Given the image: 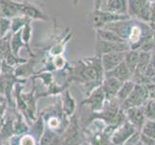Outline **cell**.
<instances>
[{
    "label": "cell",
    "mask_w": 155,
    "mask_h": 145,
    "mask_svg": "<svg viewBox=\"0 0 155 145\" xmlns=\"http://www.w3.org/2000/svg\"><path fill=\"white\" fill-rule=\"evenodd\" d=\"M84 132L79 127L77 117L72 115L69 119L68 126L62 135L63 145H81L84 141Z\"/></svg>",
    "instance_id": "obj_1"
},
{
    "label": "cell",
    "mask_w": 155,
    "mask_h": 145,
    "mask_svg": "<svg viewBox=\"0 0 155 145\" xmlns=\"http://www.w3.org/2000/svg\"><path fill=\"white\" fill-rule=\"evenodd\" d=\"M131 19L129 16H121V15H117L110 12H107L104 10H94L92 14L90 16V22L92 24L93 27L97 30L103 28L105 25L109 24L114 21H119V20H124V19Z\"/></svg>",
    "instance_id": "obj_2"
},
{
    "label": "cell",
    "mask_w": 155,
    "mask_h": 145,
    "mask_svg": "<svg viewBox=\"0 0 155 145\" xmlns=\"http://www.w3.org/2000/svg\"><path fill=\"white\" fill-rule=\"evenodd\" d=\"M149 100L148 90L146 84L136 83L130 96L121 104V109L126 110L131 107H143Z\"/></svg>",
    "instance_id": "obj_3"
},
{
    "label": "cell",
    "mask_w": 155,
    "mask_h": 145,
    "mask_svg": "<svg viewBox=\"0 0 155 145\" xmlns=\"http://www.w3.org/2000/svg\"><path fill=\"white\" fill-rule=\"evenodd\" d=\"M106 103V97L102 86H98L95 88L92 93H91L86 99H84L81 103V105H89L92 113L94 112H99L103 109Z\"/></svg>",
    "instance_id": "obj_4"
},
{
    "label": "cell",
    "mask_w": 155,
    "mask_h": 145,
    "mask_svg": "<svg viewBox=\"0 0 155 145\" xmlns=\"http://www.w3.org/2000/svg\"><path fill=\"white\" fill-rule=\"evenodd\" d=\"M138 131L129 122L125 121L120 125L114 131L111 136V141L113 145H124V143Z\"/></svg>",
    "instance_id": "obj_5"
},
{
    "label": "cell",
    "mask_w": 155,
    "mask_h": 145,
    "mask_svg": "<svg viewBox=\"0 0 155 145\" xmlns=\"http://www.w3.org/2000/svg\"><path fill=\"white\" fill-rule=\"evenodd\" d=\"M128 50H130V46L126 42L112 43V42H107V41L97 39V51L98 56L107 54V53H113V52H126Z\"/></svg>",
    "instance_id": "obj_6"
},
{
    "label": "cell",
    "mask_w": 155,
    "mask_h": 145,
    "mask_svg": "<svg viewBox=\"0 0 155 145\" xmlns=\"http://www.w3.org/2000/svg\"><path fill=\"white\" fill-rule=\"evenodd\" d=\"M134 22H135L134 19L119 20V21H114V22H111L109 24L105 25L103 28L114 31L115 33H117L120 37V38H122L125 42H127Z\"/></svg>",
    "instance_id": "obj_7"
},
{
    "label": "cell",
    "mask_w": 155,
    "mask_h": 145,
    "mask_svg": "<svg viewBox=\"0 0 155 145\" xmlns=\"http://www.w3.org/2000/svg\"><path fill=\"white\" fill-rule=\"evenodd\" d=\"M20 14L21 16L27 17L31 20L32 19L42 20V21L48 20L47 15L38 6V5L30 3L28 1L20 2Z\"/></svg>",
    "instance_id": "obj_8"
},
{
    "label": "cell",
    "mask_w": 155,
    "mask_h": 145,
    "mask_svg": "<svg viewBox=\"0 0 155 145\" xmlns=\"http://www.w3.org/2000/svg\"><path fill=\"white\" fill-rule=\"evenodd\" d=\"M126 120L134 127L138 132H141L142 128L147 121L143 107H131L124 110Z\"/></svg>",
    "instance_id": "obj_9"
},
{
    "label": "cell",
    "mask_w": 155,
    "mask_h": 145,
    "mask_svg": "<svg viewBox=\"0 0 155 145\" xmlns=\"http://www.w3.org/2000/svg\"><path fill=\"white\" fill-rule=\"evenodd\" d=\"M126 52H113V53H107V54L101 55V64L104 70V73H108L113 71L115 68H117L120 63L124 61Z\"/></svg>",
    "instance_id": "obj_10"
},
{
    "label": "cell",
    "mask_w": 155,
    "mask_h": 145,
    "mask_svg": "<svg viewBox=\"0 0 155 145\" xmlns=\"http://www.w3.org/2000/svg\"><path fill=\"white\" fill-rule=\"evenodd\" d=\"M122 83L124 82H121L120 80L115 78H111V77L104 78L101 86H102V89L104 91L107 102L113 101L117 98V95L119 93Z\"/></svg>",
    "instance_id": "obj_11"
},
{
    "label": "cell",
    "mask_w": 155,
    "mask_h": 145,
    "mask_svg": "<svg viewBox=\"0 0 155 145\" xmlns=\"http://www.w3.org/2000/svg\"><path fill=\"white\" fill-rule=\"evenodd\" d=\"M21 16L20 2L14 0H0V18L12 19Z\"/></svg>",
    "instance_id": "obj_12"
},
{
    "label": "cell",
    "mask_w": 155,
    "mask_h": 145,
    "mask_svg": "<svg viewBox=\"0 0 155 145\" xmlns=\"http://www.w3.org/2000/svg\"><path fill=\"white\" fill-rule=\"evenodd\" d=\"M101 10L117 15L126 16L128 15V1L127 0H107Z\"/></svg>",
    "instance_id": "obj_13"
},
{
    "label": "cell",
    "mask_w": 155,
    "mask_h": 145,
    "mask_svg": "<svg viewBox=\"0 0 155 145\" xmlns=\"http://www.w3.org/2000/svg\"><path fill=\"white\" fill-rule=\"evenodd\" d=\"M115 78L117 79L120 80L121 82H125L127 80H130L132 78V74L128 69L127 65L125 62L124 61L120 63L117 68H115L113 71L108 72V73H104V78Z\"/></svg>",
    "instance_id": "obj_14"
},
{
    "label": "cell",
    "mask_w": 155,
    "mask_h": 145,
    "mask_svg": "<svg viewBox=\"0 0 155 145\" xmlns=\"http://www.w3.org/2000/svg\"><path fill=\"white\" fill-rule=\"evenodd\" d=\"M76 109V103L75 100L73 99L71 94L69 93V91L67 89L64 91L63 98H62V109L63 112L65 113L67 117L74 115V111Z\"/></svg>",
    "instance_id": "obj_15"
},
{
    "label": "cell",
    "mask_w": 155,
    "mask_h": 145,
    "mask_svg": "<svg viewBox=\"0 0 155 145\" xmlns=\"http://www.w3.org/2000/svg\"><path fill=\"white\" fill-rule=\"evenodd\" d=\"M15 119V114L10 115L5 118L4 123L2 125L1 130H0V140L6 141L15 136V129H14V122Z\"/></svg>",
    "instance_id": "obj_16"
},
{
    "label": "cell",
    "mask_w": 155,
    "mask_h": 145,
    "mask_svg": "<svg viewBox=\"0 0 155 145\" xmlns=\"http://www.w3.org/2000/svg\"><path fill=\"white\" fill-rule=\"evenodd\" d=\"M15 119L14 122V129H15V135L21 136L24 133H27L30 131V126L27 124V122L24 119V115L19 112L18 109L15 110Z\"/></svg>",
    "instance_id": "obj_17"
},
{
    "label": "cell",
    "mask_w": 155,
    "mask_h": 145,
    "mask_svg": "<svg viewBox=\"0 0 155 145\" xmlns=\"http://www.w3.org/2000/svg\"><path fill=\"white\" fill-rule=\"evenodd\" d=\"M40 145H63L62 136L45 128V131L40 140Z\"/></svg>",
    "instance_id": "obj_18"
},
{
    "label": "cell",
    "mask_w": 155,
    "mask_h": 145,
    "mask_svg": "<svg viewBox=\"0 0 155 145\" xmlns=\"http://www.w3.org/2000/svg\"><path fill=\"white\" fill-rule=\"evenodd\" d=\"M128 1V16L131 19H137L139 14L146 5L149 2V0H127Z\"/></svg>",
    "instance_id": "obj_19"
},
{
    "label": "cell",
    "mask_w": 155,
    "mask_h": 145,
    "mask_svg": "<svg viewBox=\"0 0 155 145\" xmlns=\"http://www.w3.org/2000/svg\"><path fill=\"white\" fill-rule=\"evenodd\" d=\"M139 58H140V51L136 50H130L126 51L125 57H124V62L127 65L129 71L131 72L132 76L133 74L136 72L138 64H139Z\"/></svg>",
    "instance_id": "obj_20"
},
{
    "label": "cell",
    "mask_w": 155,
    "mask_h": 145,
    "mask_svg": "<svg viewBox=\"0 0 155 145\" xmlns=\"http://www.w3.org/2000/svg\"><path fill=\"white\" fill-rule=\"evenodd\" d=\"M35 61L33 59H30L26 63L20 64L15 69V76L18 78H27L33 74V68H34Z\"/></svg>",
    "instance_id": "obj_21"
},
{
    "label": "cell",
    "mask_w": 155,
    "mask_h": 145,
    "mask_svg": "<svg viewBox=\"0 0 155 145\" xmlns=\"http://www.w3.org/2000/svg\"><path fill=\"white\" fill-rule=\"evenodd\" d=\"M97 39L99 40H103L107 42H112V43H125V41L120 38V37L115 33L114 31H111L108 29H97ZM127 43V42H126Z\"/></svg>",
    "instance_id": "obj_22"
},
{
    "label": "cell",
    "mask_w": 155,
    "mask_h": 145,
    "mask_svg": "<svg viewBox=\"0 0 155 145\" xmlns=\"http://www.w3.org/2000/svg\"><path fill=\"white\" fill-rule=\"evenodd\" d=\"M45 131V124L44 117H42L41 115H40L38 119H37L35 122L32 123V125L30 126L29 133H31V135H33L37 140L40 142Z\"/></svg>",
    "instance_id": "obj_23"
},
{
    "label": "cell",
    "mask_w": 155,
    "mask_h": 145,
    "mask_svg": "<svg viewBox=\"0 0 155 145\" xmlns=\"http://www.w3.org/2000/svg\"><path fill=\"white\" fill-rule=\"evenodd\" d=\"M136 83L133 81V80H127V81L124 82L121 85V87L119 91V93L117 95V100L120 102V104H122L130 96L132 93V91L134 90Z\"/></svg>",
    "instance_id": "obj_24"
},
{
    "label": "cell",
    "mask_w": 155,
    "mask_h": 145,
    "mask_svg": "<svg viewBox=\"0 0 155 145\" xmlns=\"http://www.w3.org/2000/svg\"><path fill=\"white\" fill-rule=\"evenodd\" d=\"M23 47L26 48L24 42L22 41V38H21V30H19L17 33H14L12 35V39H11V50H12V53L14 55L19 57V51Z\"/></svg>",
    "instance_id": "obj_25"
},
{
    "label": "cell",
    "mask_w": 155,
    "mask_h": 145,
    "mask_svg": "<svg viewBox=\"0 0 155 145\" xmlns=\"http://www.w3.org/2000/svg\"><path fill=\"white\" fill-rule=\"evenodd\" d=\"M31 21L29 20L27 23L24 25V27L21 29V38H22V41L24 42L25 47H26V50H27L28 53L30 54L31 57H35V54L31 50V47H30V41L32 38V24H31Z\"/></svg>",
    "instance_id": "obj_26"
},
{
    "label": "cell",
    "mask_w": 155,
    "mask_h": 145,
    "mask_svg": "<svg viewBox=\"0 0 155 145\" xmlns=\"http://www.w3.org/2000/svg\"><path fill=\"white\" fill-rule=\"evenodd\" d=\"M12 32L9 33L0 39V58L2 60H5L7 56L10 54L12 50H11V39H12Z\"/></svg>",
    "instance_id": "obj_27"
},
{
    "label": "cell",
    "mask_w": 155,
    "mask_h": 145,
    "mask_svg": "<svg viewBox=\"0 0 155 145\" xmlns=\"http://www.w3.org/2000/svg\"><path fill=\"white\" fill-rule=\"evenodd\" d=\"M29 20H31L30 19H28L27 17H24V16H18V17H15L14 19H11V32L14 33H17L19 30H21L24 25L28 22Z\"/></svg>",
    "instance_id": "obj_28"
},
{
    "label": "cell",
    "mask_w": 155,
    "mask_h": 145,
    "mask_svg": "<svg viewBox=\"0 0 155 145\" xmlns=\"http://www.w3.org/2000/svg\"><path fill=\"white\" fill-rule=\"evenodd\" d=\"M141 133L155 139V121L147 119L141 130Z\"/></svg>",
    "instance_id": "obj_29"
},
{
    "label": "cell",
    "mask_w": 155,
    "mask_h": 145,
    "mask_svg": "<svg viewBox=\"0 0 155 145\" xmlns=\"http://www.w3.org/2000/svg\"><path fill=\"white\" fill-rule=\"evenodd\" d=\"M143 109L147 119L155 121V100H148Z\"/></svg>",
    "instance_id": "obj_30"
},
{
    "label": "cell",
    "mask_w": 155,
    "mask_h": 145,
    "mask_svg": "<svg viewBox=\"0 0 155 145\" xmlns=\"http://www.w3.org/2000/svg\"><path fill=\"white\" fill-rule=\"evenodd\" d=\"M34 78H41L42 83H44V85H45L46 87H49L50 85L54 82L52 74L49 73V72H45L42 74H40L39 76H35Z\"/></svg>",
    "instance_id": "obj_31"
},
{
    "label": "cell",
    "mask_w": 155,
    "mask_h": 145,
    "mask_svg": "<svg viewBox=\"0 0 155 145\" xmlns=\"http://www.w3.org/2000/svg\"><path fill=\"white\" fill-rule=\"evenodd\" d=\"M53 64H54L56 70H63L64 68H66L67 61L64 56L58 55V56L53 57Z\"/></svg>",
    "instance_id": "obj_32"
},
{
    "label": "cell",
    "mask_w": 155,
    "mask_h": 145,
    "mask_svg": "<svg viewBox=\"0 0 155 145\" xmlns=\"http://www.w3.org/2000/svg\"><path fill=\"white\" fill-rule=\"evenodd\" d=\"M149 26L155 31V2L151 1V17H150V22L148 23Z\"/></svg>",
    "instance_id": "obj_33"
},
{
    "label": "cell",
    "mask_w": 155,
    "mask_h": 145,
    "mask_svg": "<svg viewBox=\"0 0 155 145\" xmlns=\"http://www.w3.org/2000/svg\"><path fill=\"white\" fill-rule=\"evenodd\" d=\"M141 142L143 145H155V139L151 138V137H148L145 135H142L141 133Z\"/></svg>",
    "instance_id": "obj_34"
},
{
    "label": "cell",
    "mask_w": 155,
    "mask_h": 145,
    "mask_svg": "<svg viewBox=\"0 0 155 145\" xmlns=\"http://www.w3.org/2000/svg\"><path fill=\"white\" fill-rule=\"evenodd\" d=\"M146 85L148 90L149 100H155V83H147Z\"/></svg>",
    "instance_id": "obj_35"
},
{
    "label": "cell",
    "mask_w": 155,
    "mask_h": 145,
    "mask_svg": "<svg viewBox=\"0 0 155 145\" xmlns=\"http://www.w3.org/2000/svg\"><path fill=\"white\" fill-rule=\"evenodd\" d=\"M72 3L74 5H77L79 3V0H72ZM94 10H100L101 5H102V0H94Z\"/></svg>",
    "instance_id": "obj_36"
},
{
    "label": "cell",
    "mask_w": 155,
    "mask_h": 145,
    "mask_svg": "<svg viewBox=\"0 0 155 145\" xmlns=\"http://www.w3.org/2000/svg\"><path fill=\"white\" fill-rule=\"evenodd\" d=\"M4 120H5V118H4V119H0V130H1V128H2V125H3V123H4Z\"/></svg>",
    "instance_id": "obj_37"
},
{
    "label": "cell",
    "mask_w": 155,
    "mask_h": 145,
    "mask_svg": "<svg viewBox=\"0 0 155 145\" xmlns=\"http://www.w3.org/2000/svg\"><path fill=\"white\" fill-rule=\"evenodd\" d=\"M2 59L0 58V74H1V69H2Z\"/></svg>",
    "instance_id": "obj_38"
},
{
    "label": "cell",
    "mask_w": 155,
    "mask_h": 145,
    "mask_svg": "<svg viewBox=\"0 0 155 145\" xmlns=\"http://www.w3.org/2000/svg\"><path fill=\"white\" fill-rule=\"evenodd\" d=\"M81 145H92V144H91L90 142H88L87 140H85V141H84V142H83Z\"/></svg>",
    "instance_id": "obj_39"
},
{
    "label": "cell",
    "mask_w": 155,
    "mask_h": 145,
    "mask_svg": "<svg viewBox=\"0 0 155 145\" xmlns=\"http://www.w3.org/2000/svg\"><path fill=\"white\" fill-rule=\"evenodd\" d=\"M152 40H153V43L155 44V31L153 32V35H152Z\"/></svg>",
    "instance_id": "obj_40"
},
{
    "label": "cell",
    "mask_w": 155,
    "mask_h": 145,
    "mask_svg": "<svg viewBox=\"0 0 155 145\" xmlns=\"http://www.w3.org/2000/svg\"><path fill=\"white\" fill-rule=\"evenodd\" d=\"M136 145H143V143L141 142V140H140V141H139V142H138V143H137Z\"/></svg>",
    "instance_id": "obj_41"
},
{
    "label": "cell",
    "mask_w": 155,
    "mask_h": 145,
    "mask_svg": "<svg viewBox=\"0 0 155 145\" xmlns=\"http://www.w3.org/2000/svg\"><path fill=\"white\" fill-rule=\"evenodd\" d=\"M152 1H154V2H155V0H152Z\"/></svg>",
    "instance_id": "obj_42"
},
{
    "label": "cell",
    "mask_w": 155,
    "mask_h": 145,
    "mask_svg": "<svg viewBox=\"0 0 155 145\" xmlns=\"http://www.w3.org/2000/svg\"><path fill=\"white\" fill-rule=\"evenodd\" d=\"M149 1H152V0H149Z\"/></svg>",
    "instance_id": "obj_43"
}]
</instances>
